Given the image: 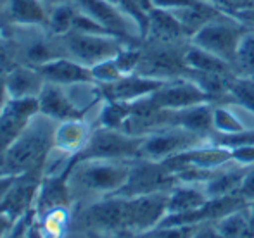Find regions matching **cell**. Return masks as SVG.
I'll return each mask as SVG.
<instances>
[{"label":"cell","instance_id":"42","mask_svg":"<svg viewBox=\"0 0 254 238\" xmlns=\"http://www.w3.org/2000/svg\"><path fill=\"white\" fill-rule=\"evenodd\" d=\"M232 16L237 17L239 23H241L242 26L248 28V30H254V2L249 3V5L244 7V9L234 12Z\"/></svg>","mask_w":254,"mask_h":238},{"label":"cell","instance_id":"33","mask_svg":"<svg viewBox=\"0 0 254 238\" xmlns=\"http://www.w3.org/2000/svg\"><path fill=\"white\" fill-rule=\"evenodd\" d=\"M118 5L123 9L125 14H128V16L138 24V28H140V31H142V37H144L145 30H147L149 14L154 10L152 0H118ZM142 40H144V38H142Z\"/></svg>","mask_w":254,"mask_h":238},{"label":"cell","instance_id":"3","mask_svg":"<svg viewBox=\"0 0 254 238\" xmlns=\"http://www.w3.org/2000/svg\"><path fill=\"white\" fill-rule=\"evenodd\" d=\"M190 44V42H189ZM189 44H163V42H140V62L135 74L157 81H170L185 76V50Z\"/></svg>","mask_w":254,"mask_h":238},{"label":"cell","instance_id":"11","mask_svg":"<svg viewBox=\"0 0 254 238\" xmlns=\"http://www.w3.org/2000/svg\"><path fill=\"white\" fill-rule=\"evenodd\" d=\"M38 112L37 98H9L5 102L0 111V154L17 140Z\"/></svg>","mask_w":254,"mask_h":238},{"label":"cell","instance_id":"24","mask_svg":"<svg viewBox=\"0 0 254 238\" xmlns=\"http://www.w3.org/2000/svg\"><path fill=\"white\" fill-rule=\"evenodd\" d=\"M171 12L180 21V24L184 26L189 38H192L201 28L206 26V24L209 23L211 19H214L216 16H220L223 10L214 2H211V0H197V2L190 3V5L171 10Z\"/></svg>","mask_w":254,"mask_h":238},{"label":"cell","instance_id":"22","mask_svg":"<svg viewBox=\"0 0 254 238\" xmlns=\"http://www.w3.org/2000/svg\"><path fill=\"white\" fill-rule=\"evenodd\" d=\"M57 205H69L73 207V198L69 193L66 175L57 176H44L38 188L37 202H35V216H40L42 212L49 211Z\"/></svg>","mask_w":254,"mask_h":238},{"label":"cell","instance_id":"31","mask_svg":"<svg viewBox=\"0 0 254 238\" xmlns=\"http://www.w3.org/2000/svg\"><path fill=\"white\" fill-rule=\"evenodd\" d=\"M213 128L216 135H232L244 131V124L237 118L235 111L230 107L228 102H220L213 107ZM213 133V135H214Z\"/></svg>","mask_w":254,"mask_h":238},{"label":"cell","instance_id":"2","mask_svg":"<svg viewBox=\"0 0 254 238\" xmlns=\"http://www.w3.org/2000/svg\"><path fill=\"white\" fill-rule=\"evenodd\" d=\"M56 124L54 119L38 112L17 140L0 154V175L21 176L28 173H42L54 148Z\"/></svg>","mask_w":254,"mask_h":238},{"label":"cell","instance_id":"32","mask_svg":"<svg viewBox=\"0 0 254 238\" xmlns=\"http://www.w3.org/2000/svg\"><path fill=\"white\" fill-rule=\"evenodd\" d=\"M234 67L237 76L254 78V30H248L239 44Z\"/></svg>","mask_w":254,"mask_h":238},{"label":"cell","instance_id":"44","mask_svg":"<svg viewBox=\"0 0 254 238\" xmlns=\"http://www.w3.org/2000/svg\"><path fill=\"white\" fill-rule=\"evenodd\" d=\"M14 180H16V176L0 175V204L3 202V198H5V195H7V191H9L10 187H12Z\"/></svg>","mask_w":254,"mask_h":238},{"label":"cell","instance_id":"5","mask_svg":"<svg viewBox=\"0 0 254 238\" xmlns=\"http://www.w3.org/2000/svg\"><path fill=\"white\" fill-rule=\"evenodd\" d=\"M59 38L64 57L76 60L87 67H94L102 60L114 59L125 45L130 44L114 35H94L81 31H69Z\"/></svg>","mask_w":254,"mask_h":238},{"label":"cell","instance_id":"47","mask_svg":"<svg viewBox=\"0 0 254 238\" xmlns=\"http://www.w3.org/2000/svg\"><path fill=\"white\" fill-rule=\"evenodd\" d=\"M26 237H28V238H44V237L40 235V232H38V228H37V225H35V221L31 223L30 226H28Z\"/></svg>","mask_w":254,"mask_h":238},{"label":"cell","instance_id":"50","mask_svg":"<svg viewBox=\"0 0 254 238\" xmlns=\"http://www.w3.org/2000/svg\"><path fill=\"white\" fill-rule=\"evenodd\" d=\"M109 2H114V3H118V0H109Z\"/></svg>","mask_w":254,"mask_h":238},{"label":"cell","instance_id":"18","mask_svg":"<svg viewBox=\"0 0 254 238\" xmlns=\"http://www.w3.org/2000/svg\"><path fill=\"white\" fill-rule=\"evenodd\" d=\"M144 40L163 42V44H189L190 38L171 10L154 9L149 14Z\"/></svg>","mask_w":254,"mask_h":238},{"label":"cell","instance_id":"1","mask_svg":"<svg viewBox=\"0 0 254 238\" xmlns=\"http://www.w3.org/2000/svg\"><path fill=\"white\" fill-rule=\"evenodd\" d=\"M131 162L133 161L74 157L66 175L73 205L116 195L127 183Z\"/></svg>","mask_w":254,"mask_h":238},{"label":"cell","instance_id":"37","mask_svg":"<svg viewBox=\"0 0 254 238\" xmlns=\"http://www.w3.org/2000/svg\"><path fill=\"white\" fill-rule=\"evenodd\" d=\"M239 195L246 204H254V166H249L246 169V175L239 188Z\"/></svg>","mask_w":254,"mask_h":238},{"label":"cell","instance_id":"26","mask_svg":"<svg viewBox=\"0 0 254 238\" xmlns=\"http://www.w3.org/2000/svg\"><path fill=\"white\" fill-rule=\"evenodd\" d=\"M35 225L44 238H64L73 225V209L69 205H57L35 216Z\"/></svg>","mask_w":254,"mask_h":238},{"label":"cell","instance_id":"20","mask_svg":"<svg viewBox=\"0 0 254 238\" xmlns=\"http://www.w3.org/2000/svg\"><path fill=\"white\" fill-rule=\"evenodd\" d=\"M45 83L40 69L33 66H19L5 74L9 98H38Z\"/></svg>","mask_w":254,"mask_h":238},{"label":"cell","instance_id":"9","mask_svg":"<svg viewBox=\"0 0 254 238\" xmlns=\"http://www.w3.org/2000/svg\"><path fill=\"white\" fill-rule=\"evenodd\" d=\"M177 183V176L163 162L149 161V159H135L131 162L127 183L116 195L137 197V195H149L157 193V191H170Z\"/></svg>","mask_w":254,"mask_h":238},{"label":"cell","instance_id":"10","mask_svg":"<svg viewBox=\"0 0 254 238\" xmlns=\"http://www.w3.org/2000/svg\"><path fill=\"white\" fill-rule=\"evenodd\" d=\"M168 195L170 191H157L137 197H125V230L127 233H145L157 228L168 214ZM121 237V235H120Z\"/></svg>","mask_w":254,"mask_h":238},{"label":"cell","instance_id":"43","mask_svg":"<svg viewBox=\"0 0 254 238\" xmlns=\"http://www.w3.org/2000/svg\"><path fill=\"white\" fill-rule=\"evenodd\" d=\"M154 9H164V10H177L182 7H187L197 0H152Z\"/></svg>","mask_w":254,"mask_h":238},{"label":"cell","instance_id":"21","mask_svg":"<svg viewBox=\"0 0 254 238\" xmlns=\"http://www.w3.org/2000/svg\"><path fill=\"white\" fill-rule=\"evenodd\" d=\"M246 169H248V166H241L234 161L218 168L213 173V176L202 185L206 195L209 198H220L239 193V188H241L242 178L246 175Z\"/></svg>","mask_w":254,"mask_h":238},{"label":"cell","instance_id":"6","mask_svg":"<svg viewBox=\"0 0 254 238\" xmlns=\"http://www.w3.org/2000/svg\"><path fill=\"white\" fill-rule=\"evenodd\" d=\"M142 138L131 137L121 130L95 126L87 147L76 159H116V161H135L140 155Z\"/></svg>","mask_w":254,"mask_h":238},{"label":"cell","instance_id":"38","mask_svg":"<svg viewBox=\"0 0 254 238\" xmlns=\"http://www.w3.org/2000/svg\"><path fill=\"white\" fill-rule=\"evenodd\" d=\"M232 152V161L241 166H254V145H246V147L234 148Z\"/></svg>","mask_w":254,"mask_h":238},{"label":"cell","instance_id":"27","mask_svg":"<svg viewBox=\"0 0 254 238\" xmlns=\"http://www.w3.org/2000/svg\"><path fill=\"white\" fill-rule=\"evenodd\" d=\"M185 64L189 69L194 71H204V73H216V74H228V76H237L235 67L227 60L216 57L195 45L189 44L185 50Z\"/></svg>","mask_w":254,"mask_h":238},{"label":"cell","instance_id":"35","mask_svg":"<svg viewBox=\"0 0 254 238\" xmlns=\"http://www.w3.org/2000/svg\"><path fill=\"white\" fill-rule=\"evenodd\" d=\"M228 100L239 102L254 111V78L237 76L232 81L230 98Z\"/></svg>","mask_w":254,"mask_h":238},{"label":"cell","instance_id":"36","mask_svg":"<svg viewBox=\"0 0 254 238\" xmlns=\"http://www.w3.org/2000/svg\"><path fill=\"white\" fill-rule=\"evenodd\" d=\"M90 73H92V80L97 85H109L118 81L120 78H123V73L120 71V67H118L114 59H107L95 64L94 67H90Z\"/></svg>","mask_w":254,"mask_h":238},{"label":"cell","instance_id":"15","mask_svg":"<svg viewBox=\"0 0 254 238\" xmlns=\"http://www.w3.org/2000/svg\"><path fill=\"white\" fill-rule=\"evenodd\" d=\"M94 128L95 124L87 118L61 121L54 131V148L76 157L87 147Z\"/></svg>","mask_w":254,"mask_h":238},{"label":"cell","instance_id":"48","mask_svg":"<svg viewBox=\"0 0 254 238\" xmlns=\"http://www.w3.org/2000/svg\"><path fill=\"white\" fill-rule=\"evenodd\" d=\"M45 3H47L49 7H52V5H56V3H61V2H66V0H44Z\"/></svg>","mask_w":254,"mask_h":238},{"label":"cell","instance_id":"13","mask_svg":"<svg viewBox=\"0 0 254 238\" xmlns=\"http://www.w3.org/2000/svg\"><path fill=\"white\" fill-rule=\"evenodd\" d=\"M42 178H44L42 173H28V175L16 176L12 187L0 204V212L7 216L12 223H16L24 218L28 212L33 211Z\"/></svg>","mask_w":254,"mask_h":238},{"label":"cell","instance_id":"19","mask_svg":"<svg viewBox=\"0 0 254 238\" xmlns=\"http://www.w3.org/2000/svg\"><path fill=\"white\" fill-rule=\"evenodd\" d=\"M42 76L45 81L56 85H63V87H69L74 83H83V81H94L92 80L90 67L83 66V64L76 62V60L69 57H59L54 59L51 62L38 66Z\"/></svg>","mask_w":254,"mask_h":238},{"label":"cell","instance_id":"14","mask_svg":"<svg viewBox=\"0 0 254 238\" xmlns=\"http://www.w3.org/2000/svg\"><path fill=\"white\" fill-rule=\"evenodd\" d=\"M164 81H157L152 78H145L140 74H127L120 78L118 81L109 85H99L102 90V95L106 100L123 102V104H131V102L144 98L147 95L154 94Z\"/></svg>","mask_w":254,"mask_h":238},{"label":"cell","instance_id":"17","mask_svg":"<svg viewBox=\"0 0 254 238\" xmlns=\"http://www.w3.org/2000/svg\"><path fill=\"white\" fill-rule=\"evenodd\" d=\"M51 7L44 0H5L0 23L14 26H47Z\"/></svg>","mask_w":254,"mask_h":238},{"label":"cell","instance_id":"39","mask_svg":"<svg viewBox=\"0 0 254 238\" xmlns=\"http://www.w3.org/2000/svg\"><path fill=\"white\" fill-rule=\"evenodd\" d=\"M33 221H35V211H31V212H28V214L24 216V218H21L19 221L14 223L12 230L9 232L7 238H28L26 237L28 226H30Z\"/></svg>","mask_w":254,"mask_h":238},{"label":"cell","instance_id":"8","mask_svg":"<svg viewBox=\"0 0 254 238\" xmlns=\"http://www.w3.org/2000/svg\"><path fill=\"white\" fill-rule=\"evenodd\" d=\"M69 2L76 7V10L94 19L114 37L123 38L130 44H140L144 38L138 24L128 14H125L118 3L109 0H69Z\"/></svg>","mask_w":254,"mask_h":238},{"label":"cell","instance_id":"40","mask_svg":"<svg viewBox=\"0 0 254 238\" xmlns=\"http://www.w3.org/2000/svg\"><path fill=\"white\" fill-rule=\"evenodd\" d=\"M190 238H223V235L218 232L214 221H209V223H201V225L195 226Z\"/></svg>","mask_w":254,"mask_h":238},{"label":"cell","instance_id":"41","mask_svg":"<svg viewBox=\"0 0 254 238\" xmlns=\"http://www.w3.org/2000/svg\"><path fill=\"white\" fill-rule=\"evenodd\" d=\"M213 2L216 3L223 12L234 14V12H237V10L248 7L249 3L254 2V0H213Z\"/></svg>","mask_w":254,"mask_h":238},{"label":"cell","instance_id":"25","mask_svg":"<svg viewBox=\"0 0 254 238\" xmlns=\"http://www.w3.org/2000/svg\"><path fill=\"white\" fill-rule=\"evenodd\" d=\"M213 102H202V104L192 105L187 109L175 111V126H182L189 131L211 138L214 133L213 128Z\"/></svg>","mask_w":254,"mask_h":238},{"label":"cell","instance_id":"7","mask_svg":"<svg viewBox=\"0 0 254 238\" xmlns=\"http://www.w3.org/2000/svg\"><path fill=\"white\" fill-rule=\"evenodd\" d=\"M206 142H211V138L201 137V135L185 130L182 126H168L142 138L138 159L163 162L173 155L199 147Z\"/></svg>","mask_w":254,"mask_h":238},{"label":"cell","instance_id":"12","mask_svg":"<svg viewBox=\"0 0 254 238\" xmlns=\"http://www.w3.org/2000/svg\"><path fill=\"white\" fill-rule=\"evenodd\" d=\"M149 97L157 107L170 109V111H180V109L192 107L202 102H211L209 97L187 76L164 81Z\"/></svg>","mask_w":254,"mask_h":238},{"label":"cell","instance_id":"28","mask_svg":"<svg viewBox=\"0 0 254 238\" xmlns=\"http://www.w3.org/2000/svg\"><path fill=\"white\" fill-rule=\"evenodd\" d=\"M214 225H216L218 232L223 235V238H254L251 230L249 205L223 216L218 221H214Z\"/></svg>","mask_w":254,"mask_h":238},{"label":"cell","instance_id":"29","mask_svg":"<svg viewBox=\"0 0 254 238\" xmlns=\"http://www.w3.org/2000/svg\"><path fill=\"white\" fill-rule=\"evenodd\" d=\"M19 66H24L19 44L10 28L0 24V74L5 76Z\"/></svg>","mask_w":254,"mask_h":238},{"label":"cell","instance_id":"45","mask_svg":"<svg viewBox=\"0 0 254 238\" xmlns=\"http://www.w3.org/2000/svg\"><path fill=\"white\" fill-rule=\"evenodd\" d=\"M9 100V94H7V85H5V76L0 74V111L3 109L5 102Z\"/></svg>","mask_w":254,"mask_h":238},{"label":"cell","instance_id":"16","mask_svg":"<svg viewBox=\"0 0 254 238\" xmlns=\"http://www.w3.org/2000/svg\"><path fill=\"white\" fill-rule=\"evenodd\" d=\"M37 100H38V111H40V114L54 119L56 123L83 118L81 112L71 102L66 87H63V85L49 83L47 81L44 85V88H42Z\"/></svg>","mask_w":254,"mask_h":238},{"label":"cell","instance_id":"30","mask_svg":"<svg viewBox=\"0 0 254 238\" xmlns=\"http://www.w3.org/2000/svg\"><path fill=\"white\" fill-rule=\"evenodd\" d=\"M74 17H76V7L66 0V2L56 3L49 10V19H47V30L56 37H63V35L69 33L73 30Z\"/></svg>","mask_w":254,"mask_h":238},{"label":"cell","instance_id":"34","mask_svg":"<svg viewBox=\"0 0 254 238\" xmlns=\"http://www.w3.org/2000/svg\"><path fill=\"white\" fill-rule=\"evenodd\" d=\"M197 225L185 226H157L145 233H127L121 238H190Z\"/></svg>","mask_w":254,"mask_h":238},{"label":"cell","instance_id":"23","mask_svg":"<svg viewBox=\"0 0 254 238\" xmlns=\"http://www.w3.org/2000/svg\"><path fill=\"white\" fill-rule=\"evenodd\" d=\"M207 200H209V197L204 191L202 185L177 183L170 190V195H168L166 216H180L192 211H197Z\"/></svg>","mask_w":254,"mask_h":238},{"label":"cell","instance_id":"4","mask_svg":"<svg viewBox=\"0 0 254 238\" xmlns=\"http://www.w3.org/2000/svg\"><path fill=\"white\" fill-rule=\"evenodd\" d=\"M246 31L248 28L242 26L237 17L228 12H221L190 38V44L234 66L239 44Z\"/></svg>","mask_w":254,"mask_h":238},{"label":"cell","instance_id":"46","mask_svg":"<svg viewBox=\"0 0 254 238\" xmlns=\"http://www.w3.org/2000/svg\"><path fill=\"white\" fill-rule=\"evenodd\" d=\"M87 233V238H121L120 235H114V233H107V232H97V230H90Z\"/></svg>","mask_w":254,"mask_h":238},{"label":"cell","instance_id":"51","mask_svg":"<svg viewBox=\"0 0 254 238\" xmlns=\"http://www.w3.org/2000/svg\"><path fill=\"white\" fill-rule=\"evenodd\" d=\"M211 2H213V0H211Z\"/></svg>","mask_w":254,"mask_h":238},{"label":"cell","instance_id":"49","mask_svg":"<svg viewBox=\"0 0 254 238\" xmlns=\"http://www.w3.org/2000/svg\"><path fill=\"white\" fill-rule=\"evenodd\" d=\"M3 5H5V0H0V21H2V14H3Z\"/></svg>","mask_w":254,"mask_h":238}]
</instances>
